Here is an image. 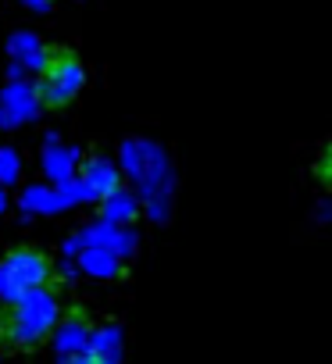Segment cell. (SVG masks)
Wrapping results in <instances>:
<instances>
[{"mask_svg":"<svg viewBox=\"0 0 332 364\" xmlns=\"http://www.w3.org/2000/svg\"><path fill=\"white\" fill-rule=\"evenodd\" d=\"M75 200H79L75 178L61 182V186H43V182H36V186L22 190V211L26 215H58V211H65Z\"/></svg>","mask_w":332,"mask_h":364,"instance_id":"277c9868","label":"cell"},{"mask_svg":"<svg viewBox=\"0 0 332 364\" xmlns=\"http://www.w3.org/2000/svg\"><path fill=\"white\" fill-rule=\"evenodd\" d=\"M82 350H90V328H86V321H79V318L61 321L58 332H54V353H58V360L61 357H72V353H82Z\"/></svg>","mask_w":332,"mask_h":364,"instance_id":"52a82bcc","label":"cell"},{"mask_svg":"<svg viewBox=\"0 0 332 364\" xmlns=\"http://www.w3.org/2000/svg\"><path fill=\"white\" fill-rule=\"evenodd\" d=\"M61 364H104L97 353H90V350H82V353H72V357H61Z\"/></svg>","mask_w":332,"mask_h":364,"instance_id":"2e32d148","label":"cell"},{"mask_svg":"<svg viewBox=\"0 0 332 364\" xmlns=\"http://www.w3.org/2000/svg\"><path fill=\"white\" fill-rule=\"evenodd\" d=\"M90 247V229H82V232H75L68 243H65V257H75V254H82Z\"/></svg>","mask_w":332,"mask_h":364,"instance_id":"9a60e30c","label":"cell"},{"mask_svg":"<svg viewBox=\"0 0 332 364\" xmlns=\"http://www.w3.org/2000/svg\"><path fill=\"white\" fill-rule=\"evenodd\" d=\"M107 200V208H104V215H107V222H122V218H132V211H136V204H132V197H125V193H111V197H104Z\"/></svg>","mask_w":332,"mask_h":364,"instance_id":"5bb4252c","label":"cell"},{"mask_svg":"<svg viewBox=\"0 0 332 364\" xmlns=\"http://www.w3.org/2000/svg\"><path fill=\"white\" fill-rule=\"evenodd\" d=\"M50 275V264L43 261V254L36 250H15L0 264V300L4 304H18L29 289L43 286Z\"/></svg>","mask_w":332,"mask_h":364,"instance_id":"7a4b0ae2","label":"cell"},{"mask_svg":"<svg viewBox=\"0 0 332 364\" xmlns=\"http://www.w3.org/2000/svg\"><path fill=\"white\" fill-rule=\"evenodd\" d=\"M72 171H75V150L47 143V150H43V175L54 182V186H61V182L72 178Z\"/></svg>","mask_w":332,"mask_h":364,"instance_id":"ba28073f","label":"cell"},{"mask_svg":"<svg viewBox=\"0 0 332 364\" xmlns=\"http://www.w3.org/2000/svg\"><path fill=\"white\" fill-rule=\"evenodd\" d=\"M79 264H82L86 275H97V279H107V275L118 272V264H114V257H111L107 247H86L79 254Z\"/></svg>","mask_w":332,"mask_h":364,"instance_id":"8fae6325","label":"cell"},{"mask_svg":"<svg viewBox=\"0 0 332 364\" xmlns=\"http://www.w3.org/2000/svg\"><path fill=\"white\" fill-rule=\"evenodd\" d=\"M90 243H97V247H107V250H129L132 247V240H129V232H118L111 222L107 225H97V229H90Z\"/></svg>","mask_w":332,"mask_h":364,"instance_id":"7c38bea8","label":"cell"},{"mask_svg":"<svg viewBox=\"0 0 332 364\" xmlns=\"http://www.w3.org/2000/svg\"><path fill=\"white\" fill-rule=\"evenodd\" d=\"M26 4H33V8H40V11H43V8H47V0H26Z\"/></svg>","mask_w":332,"mask_h":364,"instance_id":"ac0fdd59","label":"cell"},{"mask_svg":"<svg viewBox=\"0 0 332 364\" xmlns=\"http://www.w3.org/2000/svg\"><path fill=\"white\" fill-rule=\"evenodd\" d=\"M40 90H33L29 82H11L0 93V129H15L29 118H36L40 111Z\"/></svg>","mask_w":332,"mask_h":364,"instance_id":"5b68a950","label":"cell"},{"mask_svg":"<svg viewBox=\"0 0 332 364\" xmlns=\"http://www.w3.org/2000/svg\"><path fill=\"white\" fill-rule=\"evenodd\" d=\"M90 353H97L104 364H118V357H122V332L114 325H104V328L90 332Z\"/></svg>","mask_w":332,"mask_h":364,"instance_id":"9c48e42d","label":"cell"},{"mask_svg":"<svg viewBox=\"0 0 332 364\" xmlns=\"http://www.w3.org/2000/svg\"><path fill=\"white\" fill-rule=\"evenodd\" d=\"M118 190V171L107 161H90L82 168V178L75 182V193L79 200H104Z\"/></svg>","mask_w":332,"mask_h":364,"instance_id":"8992f818","label":"cell"},{"mask_svg":"<svg viewBox=\"0 0 332 364\" xmlns=\"http://www.w3.org/2000/svg\"><path fill=\"white\" fill-rule=\"evenodd\" d=\"M11 54H15V72H22V68H47V54H43V47L33 40V36H15V43H11Z\"/></svg>","mask_w":332,"mask_h":364,"instance_id":"30bf717a","label":"cell"},{"mask_svg":"<svg viewBox=\"0 0 332 364\" xmlns=\"http://www.w3.org/2000/svg\"><path fill=\"white\" fill-rule=\"evenodd\" d=\"M8 211V193H4V182H0V215Z\"/></svg>","mask_w":332,"mask_h":364,"instance_id":"e0dca14e","label":"cell"},{"mask_svg":"<svg viewBox=\"0 0 332 364\" xmlns=\"http://www.w3.org/2000/svg\"><path fill=\"white\" fill-rule=\"evenodd\" d=\"M54 325H58V300L47 286H36L15 304L8 318V339L18 346H36Z\"/></svg>","mask_w":332,"mask_h":364,"instance_id":"6da1fadb","label":"cell"},{"mask_svg":"<svg viewBox=\"0 0 332 364\" xmlns=\"http://www.w3.org/2000/svg\"><path fill=\"white\" fill-rule=\"evenodd\" d=\"M18 178H22V157L15 154V146H0V182L15 186Z\"/></svg>","mask_w":332,"mask_h":364,"instance_id":"4fadbf2b","label":"cell"},{"mask_svg":"<svg viewBox=\"0 0 332 364\" xmlns=\"http://www.w3.org/2000/svg\"><path fill=\"white\" fill-rule=\"evenodd\" d=\"M82 82H86L82 65H79L72 54H58V58H50L47 68H43L40 100L50 104V107H61V104H68V100L82 90Z\"/></svg>","mask_w":332,"mask_h":364,"instance_id":"3957f363","label":"cell"}]
</instances>
